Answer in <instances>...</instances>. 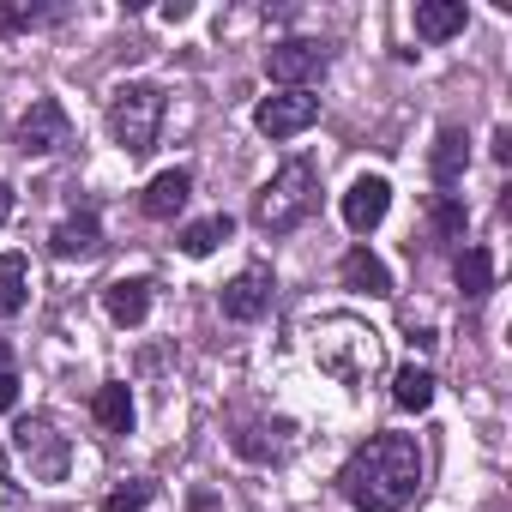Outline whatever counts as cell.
Listing matches in <instances>:
<instances>
[{
	"label": "cell",
	"mask_w": 512,
	"mask_h": 512,
	"mask_svg": "<svg viewBox=\"0 0 512 512\" xmlns=\"http://www.w3.org/2000/svg\"><path fill=\"white\" fill-rule=\"evenodd\" d=\"M434 386H440V380H434L422 362H410V368H398V380H392V404H398V410H428V404H434Z\"/></svg>",
	"instance_id": "ffe728a7"
},
{
	"label": "cell",
	"mask_w": 512,
	"mask_h": 512,
	"mask_svg": "<svg viewBox=\"0 0 512 512\" xmlns=\"http://www.w3.org/2000/svg\"><path fill=\"white\" fill-rule=\"evenodd\" d=\"M338 278H344L350 290H368V296H392V272H386V260H374L368 247H350V253H344Z\"/></svg>",
	"instance_id": "2e32d148"
},
{
	"label": "cell",
	"mask_w": 512,
	"mask_h": 512,
	"mask_svg": "<svg viewBox=\"0 0 512 512\" xmlns=\"http://www.w3.org/2000/svg\"><path fill=\"white\" fill-rule=\"evenodd\" d=\"M31 302V266L25 253H0V320H13Z\"/></svg>",
	"instance_id": "ac0fdd59"
},
{
	"label": "cell",
	"mask_w": 512,
	"mask_h": 512,
	"mask_svg": "<svg viewBox=\"0 0 512 512\" xmlns=\"http://www.w3.org/2000/svg\"><path fill=\"white\" fill-rule=\"evenodd\" d=\"M308 338H314L320 374H332L338 386H368L386 374V338L362 314H326Z\"/></svg>",
	"instance_id": "7a4b0ae2"
},
{
	"label": "cell",
	"mask_w": 512,
	"mask_h": 512,
	"mask_svg": "<svg viewBox=\"0 0 512 512\" xmlns=\"http://www.w3.org/2000/svg\"><path fill=\"white\" fill-rule=\"evenodd\" d=\"M49 247L61 253V260H91V253L103 247V223H97L91 211H79V217H67V223H55V235H49Z\"/></svg>",
	"instance_id": "7c38bea8"
},
{
	"label": "cell",
	"mask_w": 512,
	"mask_h": 512,
	"mask_svg": "<svg viewBox=\"0 0 512 512\" xmlns=\"http://www.w3.org/2000/svg\"><path fill=\"white\" fill-rule=\"evenodd\" d=\"M422 488V452L410 434H374L338 470V494L356 512H404Z\"/></svg>",
	"instance_id": "6da1fadb"
},
{
	"label": "cell",
	"mask_w": 512,
	"mask_h": 512,
	"mask_svg": "<svg viewBox=\"0 0 512 512\" xmlns=\"http://www.w3.org/2000/svg\"><path fill=\"white\" fill-rule=\"evenodd\" d=\"M266 73H272L278 85H290V91H308V85L326 79V49L308 43V37H284V43L266 49Z\"/></svg>",
	"instance_id": "52a82bcc"
},
{
	"label": "cell",
	"mask_w": 512,
	"mask_h": 512,
	"mask_svg": "<svg viewBox=\"0 0 512 512\" xmlns=\"http://www.w3.org/2000/svg\"><path fill=\"white\" fill-rule=\"evenodd\" d=\"M464 169H470V133L464 127H440V139H434V181L458 187Z\"/></svg>",
	"instance_id": "9a60e30c"
},
{
	"label": "cell",
	"mask_w": 512,
	"mask_h": 512,
	"mask_svg": "<svg viewBox=\"0 0 512 512\" xmlns=\"http://www.w3.org/2000/svg\"><path fill=\"white\" fill-rule=\"evenodd\" d=\"M37 19H43V7H0V31H25Z\"/></svg>",
	"instance_id": "cb8c5ba5"
},
{
	"label": "cell",
	"mask_w": 512,
	"mask_h": 512,
	"mask_svg": "<svg viewBox=\"0 0 512 512\" xmlns=\"http://www.w3.org/2000/svg\"><path fill=\"white\" fill-rule=\"evenodd\" d=\"M91 416H97V428H103V434H127V428H133V392H127L121 380L97 386V398H91Z\"/></svg>",
	"instance_id": "e0dca14e"
},
{
	"label": "cell",
	"mask_w": 512,
	"mask_h": 512,
	"mask_svg": "<svg viewBox=\"0 0 512 512\" xmlns=\"http://www.w3.org/2000/svg\"><path fill=\"white\" fill-rule=\"evenodd\" d=\"M229 235H235V217L229 211H211V217H199V223L181 229V253H187V260H205V253L223 247Z\"/></svg>",
	"instance_id": "d6986e66"
},
{
	"label": "cell",
	"mask_w": 512,
	"mask_h": 512,
	"mask_svg": "<svg viewBox=\"0 0 512 512\" xmlns=\"http://www.w3.org/2000/svg\"><path fill=\"white\" fill-rule=\"evenodd\" d=\"M19 404V374L7 368V374H0V410H13Z\"/></svg>",
	"instance_id": "d4e9b609"
},
{
	"label": "cell",
	"mask_w": 512,
	"mask_h": 512,
	"mask_svg": "<svg viewBox=\"0 0 512 512\" xmlns=\"http://www.w3.org/2000/svg\"><path fill=\"white\" fill-rule=\"evenodd\" d=\"M320 205V169L308 157H290L260 193H253V223H260L266 235H290L296 223H308Z\"/></svg>",
	"instance_id": "3957f363"
},
{
	"label": "cell",
	"mask_w": 512,
	"mask_h": 512,
	"mask_svg": "<svg viewBox=\"0 0 512 512\" xmlns=\"http://www.w3.org/2000/svg\"><path fill=\"white\" fill-rule=\"evenodd\" d=\"M494 157H500V163H512V133H506V127L494 133Z\"/></svg>",
	"instance_id": "484cf974"
},
{
	"label": "cell",
	"mask_w": 512,
	"mask_h": 512,
	"mask_svg": "<svg viewBox=\"0 0 512 512\" xmlns=\"http://www.w3.org/2000/svg\"><path fill=\"white\" fill-rule=\"evenodd\" d=\"M386 211H392V181L386 175H356L350 193H344V223L356 235H374L386 223Z\"/></svg>",
	"instance_id": "9c48e42d"
},
{
	"label": "cell",
	"mask_w": 512,
	"mask_h": 512,
	"mask_svg": "<svg viewBox=\"0 0 512 512\" xmlns=\"http://www.w3.org/2000/svg\"><path fill=\"white\" fill-rule=\"evenodd\" d=\"M157 127H163V91L157 85L133 79V85H121L109 97V133H115V145L127 157H145L157 145Z\"/></svg>",
	"instance_id": "277c9868"
},
{
	"label": "cell",
	"mask_w": 512,
	"mask_h": 512,
	"mask_svg": "<svg viewBox=\"0 0 512 512\" xmlns=\"http://www.w3.org/2000/svg\"><path fill=\"white\" fill-rule=\"evenodd\" d=\"M13 452L31 470V482H67V470H73V446H67V434L49 416H19Z\"/></svg>",
	"instance_id": "5b68a950"
},
{
	"label": "cell",
	"mask_w": 512,
	"mask_h": 512,
	"mask_svg": "<svg viewBox=\"0 0 512 512\" xmlns=\"http://www.w3.org/2000/svg\"><path fill=\"white\" fill-rule=\"evenodd\" d=\"M7 368H13V350H7V344H0V374H7Z\"/></svg>",
	"instance_id": "f1b7e54d"
},
{
	"label": "cell",
	"mask_w": 512,
	"mask_h": 512,
	"mask_svg": "<svg viewBox=\"0 0 512 512\" xmlns=\"http://www.w3.org/2000/svg\"><path fill=\"white\" fill-rule=\"evenodd\" d=\"M0 506H13V488H7V470H0Z\"/></svg>",
	"instance_id": "83f0119b"
},
{
	"label": "cell",
	"mask_w": 512,
	"mask_h": 512,
	"mask_svg": "<svg viewBox=\"0 0 512 512\" xmlns=\"http://www.w3.org/2000/svg\"><path fill=\"white\" fill-rule=\"evenodd\" d=\"M7 217H13V187L0 181V223H7Z\"/></svg>",
	"instance_id": "4316f807"
},
{
	"label": "cell",
	"mask_w": 512,
	"mask_h": 512,
	"mask_svg": "<svg viewBox=\"0 0 512 512\" xmlns=\"http://www.w3.org/2000/svg\"><path fill=\"white\" fill-rule=\"evenodd\" d=\"M151 494H157V482H127V488H115V494L103 500V512H145Z\"/></svg>",
	"instance_id": "603a6c76"
},
{
	"label": "cell",
	"mask_w": 512,
	"mask_h": 512,
	"mask_svg": "<svg viewBox=\"0 0 512 512\" xmlns=\"http://www.w3.org/2000/svg\"><path fill=\"white\" fill-rule=\"evenodd\" d=\"M103 308H109L115 326H145V314H151V284H145V278H121V284L103 290Z\"/></svg>",
	"instance_id": "5bb4252c"
},
{
	"label": "cell",
	"mask_w": 512,
	"mask_h": 512,
	"mask_svg": "<svg viewBox=\"0 0 512 512\" xmlns=\"http://www.w3.org/2000/svg\"><path fill=\"white\" fill-rule=\"evenodd\" d=\"M187 193H193V175L187 169H163L151 187H145V217H157V223H169V217H181L187 211Z\"/></svg>",
	"instance_id": "8fae6325"
},
{
	"label": "cell",
	"mask_w": 512,
	"mask_h": 512,
	"mask_svg": "<svg viewBox=\"0 0 512 512\" xmlns=\"http://www.w3.org/2000/svg\"><path fill=\"white\" fill-rule=\"evenodd\" d=\"M266 308H272V272H266V266H241V272L223 284V314H229V320L253 326Z\"/></svg>",
	"instance_id": "30bf717a"
},
{
	"label": "cell",
	"mask_w": 512,
	"mask_h": 512,
	"mask_svg": "<svg viewBox=\"0 0 512 512\" xmlns=\"http://www.w3.org/2000/svg\"><path fill=\"white\" fill-rule=\"evenodd\" d=\"M13 145H19L25 157H55V151H67V145H73L67 109H61L55 97H37V103L19 115V127H13Z\"/></svg>",
	"instance_id": "8992f818"
},
{
	"label": "cell",
	"mask_w": 512,
	"mask_h": 512,
	"mask_svg": "<svg viewBox=\"0 0 512 512\" xmlns=\"http://www.w3.org/2000/svg\"><path fill=\"white\" fill-rule=\"evenodd\" d=\"M320 121V97L314 91H284V97H266L260 109H253V127H260L266 139H296Z\"/></svg>",
	"instance_id": "ba28073f"
},
{
	"label": "cell",
	"mask_w": 512,
	"mask_h": 512,
	"mask_svg": "<svg viewBox=\"0 0 512 512\" xmlns=\"http://www.w3.org/2000/svg\"><path fill=\"white\" fill-rule=\"evenodd\" d=\"M464 0H422L416 7V37L422 43H452L458 31H464Z\"/></svg>",
	"instance_id": "4fadbf2b"
},
{
	"label": "cell",
	"mask_w": 512,
	"mask_h": 512,
	"mask_svg": "<svg viewBox=\"0 0 512 512\" xmlns=\"http://www.w3.org/2000/svg\"><path fill=\"white\" fill-rule=\"evenodd\" d=\"M428 229H434V241H464V205L452 193H440L428 211Z\"/></svg>",
	"instance_id": "7402d4cb"
},
{
	"label": "cell",
	"mask_w": 512,
	"mask_h": 512,
	"mask_svg": "<svg viewBox=\"0 0 512 512\" xmlns=\"http://www.w3.org/2000/svg\"><path fill=\"white\" fill-rule=\"evenodd\" d=\"M452 278L464 296H488L494 290V260H488V247H464L458 260H452Z\"/></svg>",
	"instance_id": "44dd1931"
}]
</instances>
